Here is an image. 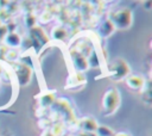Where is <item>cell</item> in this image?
I'll use <instances>...</instances> for the list:
<instances>
[{"label":"cell","instance_id":"6da1fadb","mask_svg":"<svg viewBox=\"0 0 152 136\" xmlns=\"http://www.w3.org/2000/svg\"><path fill=\"white\" fill-rule=\"evenodd\" d=\"M120 105V93L116 88H110L108 89L102 99V106L103 110L106 111V113H113L114 111H116V109Z\"/></svg>","mask_w":152,"mask_h":136},{"label":"cell","instance_id":"7a4b0ae2","mask_svg":"<svg viewBox=\"0 0 152 136\" xmlns=\"http://www.w3.org/2000/svg\"><path fill=\"white\" fill-rule=\"evenodd\" d=\"M110 23L118 29H128L132 24V12L127 8L119 10L110 17Z\"/></svg>","mask_w":152,"mask_h":136},{"label":"cell","instance_id":"3957f363","mask_svg":"<svg viewBox=\"0 0 152 136\" xmlns=\"http://www.w3.org/2000/svg\"><path fill=\"white\" fill-rule=\"evenodd\" d=\"M110 74L114 80H121L129 74V66L121 58L115 60L110 67Z\"/></svg>","mask_w":152,"mask_h":136},{"label":"cell","instance_id":"277c9868","mask_svg":"<svg viewBox=\"0 0 152 136\" xmlns=\"http://www.w3.org/2000/svg\"><path fill=\"white\" fill-rule=\"evenodd\" d=\"M14 70H15V75L18 78V81L21 86H25L30 82L32 72H31V68L28 66H26L25 63H15Z\"/></svg>","mask_w":152,"mask_h":136},{"label":"cell","instance_id":"5b68a950","mask_svg":"<svg viewBox=\"0 0 152 136\" xmlns=\"http://www.w3.org/2000/svg\"><path fill=\"white\" fill-rule=\"evenodd\" d=\"M31 41H32L33 45L40 47L44 43H46L48 37L40 27H33V29H31Z\"/></svg>","mask_w":152,"mask_h":136},{"label":"cell","instance_id":"8992f818","mask_svg":"<svg viewBox=\"0 0 152 136\" xmlns=\"http://www.w3.org/2000/svg\"><path fill=\"white\" fill-rule=\"evenodd\" d=\"M80 129L82 131H87V132H95L97 129V120L91 118V117H84L78 122Z\"/></svg>","mask_w":152,"mask_h":136},{"label":"cell","instance_id":"52a82bcc","mask_svg":"<svg viewBox=\"0 0 152 136\" xmlns=\"http://www.w3.org/2000/svg\"><path fill=\"white\" fill-rule=\"evenodd\" d=\"M127 86L132 89H144L145 87V80L140 75H131L127 78Z\"/></svg>","mask_w":152,"mask_h":136},{"label":"cell","instance_id":"ba28073f","mask_svg":"<svg viewBox=\"0 0 152 136\" xmlns=\"http://www.w3.org/2000/svg\"><path fill=\"white\" fill-rule=\"evenodd\" d=\"M74 58V63H75V68H77L78 70H84L88 68V61L86 60V57L81 54H74L72 55Z\"/></svg>","mask_w":152,"mask_h":136},{"label":"cell","instance_id":"9c48e42d","mask_svg":"<svg viewBox=\"0 0 152 136\" xmlns=\"http://www.w3.org/2000/svg\"><path fill=\"white\" fill-rule=\"evenodd\" d=\"M114 30H115V27L113 26V24L110 23V20L107 19V20H104V21L101 24L99 31H100V33H101L103 37H108V36H110V35L113 33Z\"/></svg>","mask_w":152,"mask_h":136},{"label":"cell","instance_id":"30bf717a","mask_svg":"<svg viewBox=\"0 0 152 136\" xmlns=\"http://www.w3.org/2000/svg\"><path fill=\"white\" fill-rule=\"evenodd\" d=\"M86 82H87V80L81 73H75L70 76V79L68 81V86H65V87H71V86H75V85L76 86L77 85H84Z\"/></svg>","mask_w":152,"mask_h":136},{"label":"cell","instance_id":"8fae6325","mask_svg":"<svg viewBox=\"0 0 152 136\" xmlns=\"http://www.w3.org/2000/svg\"><path fill=\"white\" fill-rule=\"evenodd\" d=\"M95 134H96V136H114V135H115V132H114L110 128L104 126V125H100V126H97Z\"/></svg>","mask_w":152,"mask_h":136},{"label":"cell","instance_id":"7c38bea8","mask_svg":"<svg viewBox=\"0 0 152 136\" xmlns=\"http://www.w3.org/2000/svg\"><path fill=\"white\" fill-rule=\"evenodd\" d=\"M6 42L10 47H18L20 44V37L15 33H8L6 37Z\"/></svg>","mask_w":152,"mask_h":136},{"label":"cell","instance_id":"4fadbf2b","mask_svg":"<svg viewBox=\"0 0 152 136\" xmlns=\"http://www.w3.org/2000/svg\"><path fill=\"white\" fill-rule=\"evenodd\" d=\"M50 131L53 136H62L64 134V126H63L62 123H56V124L52 125Z\"/></svg>","mask_w":152,"mask_h":136},{"label":"cell","instance_id":"5bb4252c","mask_svg":"<svg viewBox=\"0 0 152 136\" xmlns=\"http://www.w3.org/2000/svg\"><path fill=\"white\" fill-rule=\"evenodd\" d=\"M55 100V95L52 93H48V94H44L42 98H40V104L43 106H49L53 103Z\"/></svg>","mask_w":152,"mask_h":136},{"label":"cell","instance_id":"9a60e30c","mask_svg":"<svg viewBox=\"0 0 152 136\" xmlns=\"http://www.w3.org/2000/svg\"><path fill=\"white\" fill-rule=\"evenodd\" d=\"M52 36H53L55 38H57V39H63V38H65V36H66V31H65V29H63V27H55V29L52 30Z\"/></svg>","mask_w":152,"mask_h":136},{"label":"cell","instance_id":"2e32d148","mask_svg":"<svg viewBox=\"0 0 152 136\" xmlns=\"http://www.w3.org/2000/svg\"><path fill=\"white\" fill-rule=\"evenodd\" d=\"M34 21H36L34 16H32V14H27V16H26V25H27V26L32 27V26L34 25Z\"/></svg>","mask_w":152,"mask_h":136},{"label":"cell","instance_id":"e0dca14e","mask_svg":"<svg viewBox=\"0 0 152 136\" xmlns=\"http://www.w3.org/2000/svg\"><path fill=\"white\" fill-rule=\"evenodd\" d=\"M77 136H96L95 132H87V131H81L77 134Z\"/></svg>","mask_w":152,"mask_h":136},{"label":"cell","instance_id":"ac0fdd59","mask_svg":"<svg viewBox=\"0 0 152 136\" xmlns=\"http://www.w3.org/2000/svg\"><path fill=\"white\" fill-rule=\"evenodd\" d=\"M42 136H53V135L51 134V131H50V130H48V131H44V132L42 134Z\"/></svg>","mask_w":152,"mask_h":136},{"label":"cell","instance_id":"d6986e66","mask_svg":"<svg viewBox=\"0 0 152 136\" xmlns=\"http://www.w3.org/2000/svg\"><path fill=\"white\" fill-rule=\"evenodd\" d=\"M114 136H131V135L127 134V132H118V134H115Z\"/></svg>","mask_w":152,"mask_h":136}]
</instances>
